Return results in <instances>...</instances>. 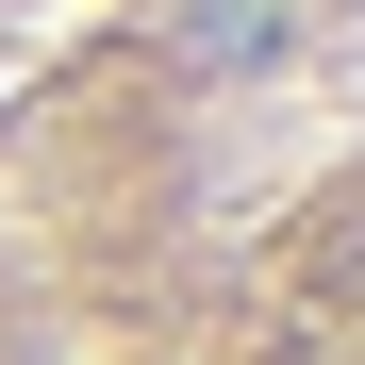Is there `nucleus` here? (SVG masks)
Masks as SVG:
<instances>
[{
    "label": "nucleus",
    "mask_w": 365,
    "mask_h": 365,
    "mask_svg": "<svg viewBox=\"0 0 365 365\" xmlns=\"http://www.w3.org/2000/svg\"><path fill=\"white\" fill-rule=\"evenodd\" d=\"M166 50L182 67H282L299 50V0H166Z\"/></svg>",
    "instance_id": "obj_1"
}]
</instances>
